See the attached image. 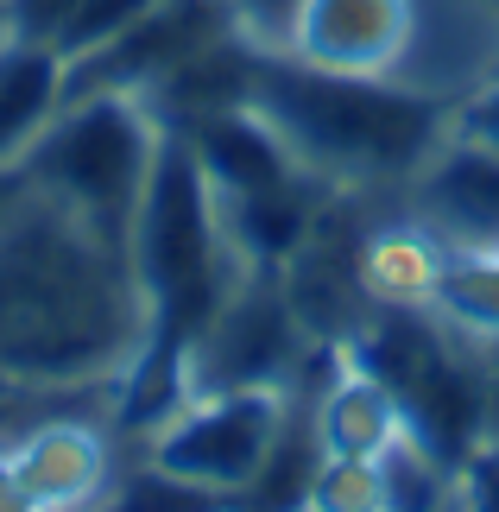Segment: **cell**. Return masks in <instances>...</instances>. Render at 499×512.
Wrapping results in <instances>:
<instances>
[{
  "instance_id": "ba28073f",
  "label": "cell",
  "mask_w": 499,
  "mask_h": 512,
  "mask_svg": "<svg viewBox=\"0 0 499 512\" xmlns=\"http://www.w3.org/2000/svg\"><path fill=\"white\" fill-rule=\"evenodd\" d=\"M7 462L19 481V506H89L108 487V443L89 424H38L7 449Z\"/></svg>"
},
{
  "instance_id": "e0dca14e",
  "label": "cell",
  "mask_w": 499,
  "mask_h": 512,
  "mask_svg": "<svg viewBox=\"0 0 499 512\" xmlns=\"http://www.w3.org/2000/svg\"><path fill=\"white\" fill-rule=\"evenodd\" d=\"M493 7H499V0H493Z\"/></svg>"
},
{
  "instance_id": "277c9868",
  "label": "cell",
  "mask_w": 499,
  "mask_h": 512,
  "mask_svg": "<svg viewBox=\"0 0 499 512\" xmlns=\"http://www.w3.org/2000/svg\"><path fill=\"white\" fill-rule=\"evenodd\" d=\"M291 430V386L247 380V386H196L165 424L152 430L146 462L158 475L184 481L196 500L253 494L266 462Z\"/></svg>"
},
{
  "instance_id": "52a82bcc",
  "label": "cell",
  "mask_w": 499,
  "mask_h": 512,
  "mask_svg": "<svg viewBox=\"0 0 499 512\" xmlns=\"http://www.w3.org/2000/svg\"><path fill=\"white\" fill-rule=\"evenodd\" d=\"M411 222L443 247H499V146L443 133L411 171Z\"/></svg>"
},
{
  "instance_id": "8992f818",
  "label": "cell",
  "mask_w": 499,
  "mask_h": 512,
  "mask_svg": "<svg viewBox=\"0 0 499 512\" xmlns=\"http://www.w3.org/2000/svg\"><path fill=\"white\" fill-rule=\"evenodd\" d=\"M417 45V0H304L291 57L342 76H398Z\"/></svg>"
},
{
  "instance_id": "7c38bea8",
  "label": "cell",
  "mask_w": 499,
  "mask_h": 512,
  "mask_svg": "<svg viewBox=\"0 0 499 512\" xmlns=\"http://www.w3.org/2000/svg\"><path fill=\"white\" fill-rule=\"evenodd\" d=\"M152 0H83V7L70 13V26L57 32V57H64V64H76V57H89L95 45H108L114 32H127L139 13H146Z\"/></svg>"
},
{
  "instance_id": "3957f363",
  "label": "cell",
  "mask_w": 499,
  "mask_h": 512,
  "mask_svg": "<svg viewBox=\"0 0 499 512\" xmlns=\"http://www.w3.org/2000/svg\"><path fill=\"white\" fill-rule=\"evenodd\" d=\"M158 140H165V121L146 108V95L89 89V95H64L57 121L38 133V146L19 159V171L45 203H57L70 222H83L95 241L127 253L133 209L146 196Z\"/></svg>"
},
{
  "instance_id": "5bb4252c",
  "label": "cell",
  "mask_w": 499,
  "mask_h": 512,
  "mask_svg": "<svg viewBox=\"0 0 499 512\" xmlns=\"http://www.w3.org/2000/svg\"><path fill=\"white\" fill-rule=\"evenodd\" d=\"M83 0H0V26L19 38H38V45H57V32L70 26V13Z\"/></svg>"
},
{
  "instance_id": "30bf717a",
  "label": "cell",
  "mask_w": 499,
  "mask_h": 512,
  "mask_svg": "<svg viewBox=\"0 0 499 512\" xmlns=\"http://www.w3.org/2000/svg\"><path fill=\"white\" fill-rule=\"evenodd\" d=\"M57 108H64V57L0 26V171H19Z\"/></svg>"
},
{
  "instance_id": "9a60e30c",
  "label": "cell",
  "mask_w": 499,
  "mask_h": 512,
  "mask_svg": "<svg viewBox=\"0 0 499 512\" xmlns=\"http://www.w3.org/2000/svg\"><path fill=\"white\" fill-rule=\"evenodd\" d=\"M449 133L481 140V146H499V70L487 76L481 89H468L462 102H449Z\"/></svg>"
},
{
  "instance_id": "4fadbf2b",
  "label": "cell",
  "mask_w": 499,
  "mask_h": 512,
  "mask_svg": "<svg viewBox=\"0 0 499 512\" xmlns=\"http://www.w3.org/2000/svg\"><path fill=\"white\" fill-rule=\"evenodd\" d=\"M241 19V38H253L259 51H291V26L304 0H228Z\"/></svg>"
},
{
  "instance_id": "7a4b0ae2",
  "label": "cell",
  "mask_w": 499,
  "mask_h": 512,
  "mask_svg": "<svg viewBox=\"0 0 499 512\" xmlns=\"http://www.w3.org/2000/svg\"><path fill=\"white\" fill-rule=\"evenodd\" d=\"M247 102L278 127L291 159L329 190L398 184L449 133V102L405 76H342L316 70L291 51L253 57Z\"/></svg>"
},
{
  "instance_id": "5b68a950",
  "label": "cell",
  "mask_w": 499,
  "mask_h": 512,
  "mask_svg": "<svg viewBox=\"0 0 499 512\" xmlns=\"http://www.w3.org/2000/svg\"><path fill=\"white\" fill-rule=\"evenodd\" d=\"M234 32H241V19H234L228 0H152L127 32H114L108 45L64 64V95H89V89L152 95L165 76H177L190 57H203Z\"/></svg>"
},
{
  "instance_id": "2e32d148",
  "label": "cell",
  "mask_w": 499,
  "mask_h": 512,
  "mask_svg": "<svg viewBox=\"0 0 499 512\" xmlns=\"http://www.w3.org/2000/svg\"><path fill=\"white\" fill-rule=\"evenodd\" d=\"M19 196H26V171H0V222L19 209Z\"/></svg>"
},
{
  "instance_id": "6da1fadb",
  "label": "cell",
  "mask_w": 499,
  "mask_h": 512,
  "mask_svg": "<svg viewBox=\"0 0 499 512\" xmlns=\"http://www.w3.org/2000/svg\"><path fill=\"white\" fill-rule=\"evenodd\" d=\"M139 342L127 253L95 241L32 184L0 222V380L70 386L121 373Z\"/></svg>"
},
{
  "instance_id": "9c48e42d",
  "label": "cell",
  "mask_w": 499,
  "mask_h": 512,
  "mask_svg": "<svg viewBox=\"0 0 499 512\" xmlns=\"http://www.w3.org/2000/svg\"><path fill=\"white\" fill-rule=\"evenodd\" d=\"M310 437H316V456L323 462H367V468H379V456L405 437V418H398L392 392L342 348L335 380L323 392V405H316Z\"/></svg>"
},
{
  "instance_id": "8fae6325",
  "label": "cell",
  "mask_w": 499,
  "mask_h": 512,
  "mask_svg": "<svg viewBox=\"0 0 499 512\" xmlns=\"http://www.w3.org/2000/svg\"><path fill=\"white\" fill-rule=\"evenodd\" d=\"M443 247V241H436ZM424 317L499 348V247H443Z\"/></svg>"
}]
</instances>
